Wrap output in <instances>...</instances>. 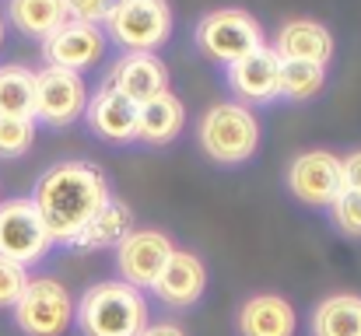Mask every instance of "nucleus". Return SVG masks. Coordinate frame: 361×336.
Here are the masks:
<instances>
[{
  "instance_id": "f257e3e1",
  "label": "nucleus",
  "mask_w": 361,
  "mask_h": 336,
  "mask_svg": "<svg viewBox=\"0 0 361 336\" xmlns=\"http://www.w3.org/2000/svg\"><path fill=\"white\" fill-rule=\"evenodd\" d=\"M28 200L35 204L53 245L56 242L71 245L88 228V221L113 200V193H109V179L99 165L67 158L35 179V189Z\"/></svg>"
},
{
  "instance_id": "f03ea898",
  "label": "nucleus",
  "mask_w": 361,
  "mask_h": 336,
  "mask_svg": "<svg viewBox=\"0 0 361 336\" xmlns=\"http://www.w3.org/2000/svg\"><path fill=\"white\" fill-rule=\"evenodd\" d=\"M74 319L85 336H140L147 326V301L123 280H102L78 298Z\"/></svg>"
},
{
  "instance_id": "7ed1b4c3",
  "label": "nucleus",
  "mask_w": 361,
  "mask_h": 336,
  "mask_svg": "<svg viewBox=\"0 0 361 336\" xmlns=\"http://www.w3.org/2000/svg\"><path fill=\"white\" fill-rule=\"evenodd\" d=\"M259 119L239 102H218L200 116L197 123V144L214 165H242L259 147Z\"/></svg>"
},
{
  "instance_id": "20e7f679",
  "label": "nucleus",
  "mask_w": 361,
  "mask_h": 336,
  "mask_svg": "<svg viewBox=\"0 0 361 336\" xmlns=\"http://www.w3.org/2000/svg\"><path fill=\"white\" fill-rule=\"evenodd\" d=\"M176 14L169 0H113L106 14V32L123 53H158L172 35Z\"/></svg>"
},
{
  "instance_id": "39448f33",
  "label": "nucleus",
  "mask_w": 361,
  "mask_h": 336,
  "mask_svg": "<svg viewBox=\"0 0 361 336\" xmlns=\"http://www.w3.org/2000/svg\"><path fill=\"white\" fill-rule=\"evenodd\" d=\"M193 42L197 49L214 60V63H235L242 56H249L252 49L267 46L263 42V25L242 11V7H218V11H207L197 28H193Z\"/></svg>"
},
{
  "instance_id": "423d86ee",
  "label": "nucleus",
  "mask_w": 361,
  "mask_h": 336,
  "mask_svg": "<svg viewBox=\"0 0 361 336\" xmlns=\"http://www.w3.org/2000/svg\"><path fill=\"white\" fill-rule=\"evenodd\" d=\"M14 312V326L25 336H63L74 323V298L53 277H35L21 291Z\"/></svg>"
},
{
  "instance_id": "0eeeda50",
  "label": "nucleus",
  "mask_w": 361,
  "mask_h": 336,
  "mask_svg": "<svg viewBox=\"0 0 361 336\" xmlns=\"http://www.w3.org/2000/svg\"><path fill=\"white\" fill-rule=\"evenodd\" d=\"M49 249H53V238L46 235V224L28 197L0 200V259H11L28 270Z\"/></svg>"
},
{
  "instance_id": "6e6552de",
  "label": "nucleus",
  "mask_w": 361,
  "mask_h": 336,
  "mask_svg": "<svg viewBox=\"0 0 361 336\" xmlns=\"http://www.w3.org/2000/svg\"><path fill=\"white\" fill-rule=\"evenodd\" d=\"M344 189V168L334 151L312 147L291 158L288 165V193L305 207H330Z\"/></svg>"
},
{
  "instance_id": "1a4fd4ad",
  "label": "nucleus",
  "mask_w": 361,
  "mask_h": 336,
  "mask_svg": "<svg viewBox=\"0 0 361 336\" xmlns=\"http://www.w3.org/2000/svg\"><path fill=\"white\" fill-rule=\"evenodd\" d=\"M88 106V85L74 70L60 67H42L35 70V112L32 119H42L46 126H71L74 119L85 116Z\"/></svg>"
},
{
  "instance_id": "9d476101",
  "label": "nucleus",
  "mask_w": 361,
  "mask_h": 336,
  "mask_svg": "<svg viewBox=\"0 0 361 336\" xmlns=\"http://www.w3.org/2000/svg\"><path fill=\"white\" fill-rule=\"evenodd\" d=\"M172 238L158 228H133L120 245H116V270H120V280L144 291V287H154L158 273L165 270L169 256H172Z\"/></svg>"
},
{
  "instance_id": "9b49d317",
  "label": "nucleus",
  "mask_w": 361,
  "mask_h": 336,
  "mask_svg": "<svg viewBox=\"0 0 361 336\" xmlns=\"http://www.w3.org/2000/svg\"><path fill=\"white\" fill-rule=\"evenodd\" d=\"M106 46H109V39H106L102 25H85V21L67 18L53 35L42 39V56H46V67L81 74L106 56Z\"/></svg>"
},
{
  "instance_id": "f8f14e48",
  "label": "nucleus",
  "mask_w": 361,
  "mask_h": 336,
  "mask_svg": "<svg viewBox=\"0 0 361 336\" xmlns=\"http://www.w3.org/2000/svg\"><path fill=\"white\" fill-rule=\"evenodd\" d=\"M225 81H228L232 95L239 99V106H245V109L270 106L281 99V60L270 46H259L249 56L225 67Z\"/></svg>"
},
{
  "instance_id": "ddd939ff",
  "label": "nucleus",
  "mask_w": 361,
  "mask_h": 336,
  "mask_svg": "<svg viewBox=\"0 0 361 336\" xmlns=\"http://www.w3.org/2000/svg\"><path fill=\"white\" fill-rule=\"evenodd\" d=\"M106 88L120 92L133 106H144L169 92V67L158 53H123L106 74Z\"/></svg>"
},
{
  "instance_id": "4468645a",
  "label": "nucleus",
  "mask_w": 361,
  "mask_h": 336,
  "mask_svg": "<svg viewBox=\"0 0 361 336\" xmlns=\"http://www.w3.org/2000/svg\"><path fill=\"white\" fill-rule=\"evenodd\" d=\"M154 298L169 309H193L207 291V266L190 249H172L165 270L154 280Z\"/></svg>"
},
{
  "instance_id": "2eb2a0df",
  "label": "nucleus",
  "mask_w": 361,
  "mask_h": 336,
  "mask_svg": "<svg viewBox=\"0 0 361 336\" xmlns=\"http://www.w3.org/2000/svg\"><path fill=\"white\" fill-rule=\"evenodd\" d=\"M270 49L277 60H298V63H330L334 56V32L323 21L312 18H291L274 32Z\"/></svg>"
},
{
  "instance_id": "dca6fc26",
  "label": "nucleus",
  "mask_w": 361,
  "mask_h": 336,
  "mask_svg": "<svg viewBox=\"0 0 361 336\" xmlns=\"http://www.w3.org/2000/svg\"><path fill=\"white\" fill-rule=\"evenodd\" d=\"M85 119L92 126L95 137L109 140V144H130L137 140V106L130 99H123L113 88H99L95 95H88Z\"/></svg>"
},
{
  "instance_id": "f3484780",
  "label": "nucleus",
  "mask_w": 361,
  "mask_h": 336,
  "mask_svg": "<svg viewBox=\"0 0 361 336\" xmlns=\"http://www.w3.org/2000/svg\"><path fill=\"white\" fill-rule=\"evenodd\" d=\"M235 330L239 336H295L298 316L281 294H252L235 312Z\"/></svg>"
},
{
  "instance_id": "a211bd4d",
  "label": "nucleus",
  "mask_w": 361,
  "mask_h": 336,
  "mask_svg": "<svg viewBox=\"0 0 361 336\" xmlns=\"http://www.w3.org/2000/svg\"><path fill=\"white\" fill-rule=\"evenodd\" d=\"M186 126V106L179 95L161 92L158 99L137 106V140L151 144V147H165L172 144Z\"/></svg>"
},
{
  "instance_id": "6ab92c4d",
  "label": "nucleus",
  "mask_w": 361,
  "mask_h": 336,
  "mask_svg": "<svg viewBox=\"0 0 361 336\" xmlns=\"http://www.w3.org/2000/svg\"><path fill=\"white\" fill-rule=\"evenodd\" d=\"M312 336H361V294H330L309 316Z\"/></svg>"
},
{
  "instance_id": "aec40b11",
  "label": "nucleus",
  "mask_w": 361,
  "mask_h": 336,
  "mask_svg": "<svg viewBox=\"0 0 361 336\" xmlns=\"http://www.w3.org/2000/svg\"><path fill=\"white\" fill-rule=\"evenodd\" d=\"M130 231H133V211L123 200L113 197L71 245L74 249H85V252H92V249H113V245H120Z\"/></svg>"
},
{
  "instance_id": "412c9836",
  "label": "nucleus",
  "mask_w": 361,
  "mask_h": 336,
  "mask_svg": "<svg viewBox=\"0 0 361 336\" xmlns=\"http://www.w3.org/2000/svg\"><path fill=\"white\" fill-rule=\"evenodd\" d=\"M7 18L21 35L46 39L67 21V11L63 0H7Z\"/></svg>"
},
{
  "instance_id": "4be33fe9",
  "label": "nucleus",
  "mask_w": 361,
  "mask_h": 336,
  "mask_svg": "<svg viewBox=\"0 0 361 336\" xmlns=\"http://www.w3.org/2000/svg\"><path fill=\"white\" fill-rule=\"evenodd\" d=\"M35 112V70L21 63L0 67V116L32 119Z\"/></svg>"
},
{
  "instance_id": "5701e85b",
  "label": "nucleus",
  "mask_w": 361,
  "mask_h": 336,
  "mask_svg": "<svg viewBox=\"0 0 361 336\" xmlns=\"http://www.w3.org/2000/svg\"><path fill=\"white\" fill-rule=\"evenodd\" d=\"M323 88H326V67L323 63L281 60V99H288V102H309Z\"/></svg>"
},
{
  "instance_id": "b1692460",
  "label": "nucleus",
  "mask_w": 361,
  "mask_h": 336,
  "mask_svg": "<svg viewBox=\"0 0 361 336\" xmlns=\"http://www.w3.org/2000/svg\"><path fill=\"white\" fill-rule=\"evenodd\" d=\"M35 144V119L0 116V158H21Z\"/></svg>"
},
{
  "instance_id": "393cba45",
  "label": "nucleus",
  "mask_w": 361,
  "mask_h": 336,
  "mask_svg": "<svg viewBox=\"0 0 361 336\" xmlns=\"http://www.w3.org/2000/svg\"><path fill=\"white\" fill-rule=\"evenodd\" d=\"M326 211H330V221H334V228L341 235L361 238V193L358 189H341L337 200Z\"/></svg>"
},
{
  "instance_id": "a878e982",
  "label": "nucleus",
  "mask_w": 361,
  "mask_h": 336,
  "mask_svg": "<svg viewBox=\"0 0 361 336\" xmlns=\"http://www.w3.org/2000/svg\"><path fill=\"white\" fill-rule=\"evenodd\" d=\"M28 270L11 263V259H0V309H14L21 291L28 287Z\"/></svg>"
},
{
  "instance_id": "bb28decb",
  "label": "nucleus",
  "mask_w": 361,
  "mask_h": 336,
  "mask_svg": "<svg viewBox=\"0 0 361 336\" xmlns=\"http://www.w3.org/2000/svg\"><path fill=\"white\" fill-rule=\"evenodd\" d=\"M113 0H63V11L71 21H85V25H102L109 14Z\"/></svg>"
},
{
  "instance_id": "cd10ccee",
  "label": "nucleus",
  "mask_w": 361,
  "mask_h": 336,
  "mask_svg": "<svg viewBox=\"0 0 361 336\" xmlns=\"http://www.w3.org/2000/svg\"><path fill=\"white\" fill-rule=\"evenodd\" d=\"M341 168H344V189H358L361 193V147L341 158Z\"/></svg>"
},
{
  "instance_id": "c85d7f7f",
  "label": "nucleus",
  "mask_w": 361,
  "mask_h": 336,
  "mask_svg": "<svg viewBox=\"0 0 361 336\" xmlns=\"http://www.w3.org/2000/svg\"><path fill=\"white\" fill-rule=\"evenodd\" d=\"M140 336H186L176 323H147L144 330H140Z\"/></svg>"
},
{
  "instance_id": "c756f323",
  "label": "nucleus",
  "mask_w": 361,
  "mask_h": 336,
  "mask_svg": "<svg viewBox=\"0 0 361 336\" xmlns=\"http://www.w3.org/2000/svg\"><path fill=\"white\" fill-rule=\"evenodd\" d=\"M0 42H4V18H0Z\"/></svg>"
}]
</instances>
